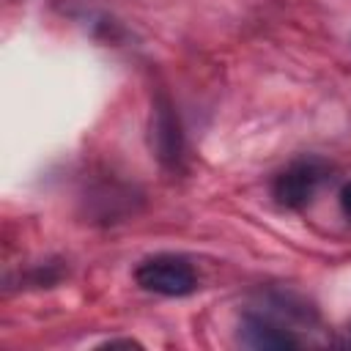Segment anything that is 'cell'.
I'll return each mask as SVG.
<instances>
[{"label": "cell", "instance_id": "cell-1", "mask_svg": "<svg viewBox=\"0 0 351 351\" xmlns=\"http://www.w3.org/2000/svg\"><path fill=\"white\" fill-rule=\"evenodd\" d=\"M134 280L143 291L159 293V296H189L197 288V271L195 266L176 252H159L134 269Z\"/></svg>", "mask_w": 351, "mask_h": 351}, {"label": "cell", "instance_id": "cell-2", "mask_svg": "<svg viewBox=\"0 0 351 351\" xmlns=\"http://www.w3.org/2000/svg\"><path fill=\"white\" fill-rule=\"evenodd\" d=\"M324 176H326V167L318 159H296V162H291L274 178L277 203L285 206V208H304L313 200L315 189L321 186Z\"/></svg>", "mask_w": 351, "mask_h": 351}, {"label": "cell", "instance_id": "cell-3", "mask_svg": "<svg viewBox=\"0 0 351 351\" xmlns=\"http://www.w3.org/2000/svg\"><path fill=\"white\" fill-rule=\"evenodd\" d=\"M244 343L252 348H296L299 340L263 315H247L241 324Z\"/></svg>", "mask_w": 351, "mask_h": 351}, {"label": "cell", "instance_id": "cell-4", "mask_svg": "<svg viewBox=\"0 0 351 351\" xmlns=\"http://www.w3.org/2000/svg\"><path fill=\"white\" fill-rule=\"evenodd\" d=\"M154 137H156V148L159 156L170 165H176L181 159V132L176 123V115L170 112V104H159L156 107V121H154Z\"/></svg>", "mask_w": 351, "mask_h": 351}, {"label": "cell", "instance_id": "cell-5", "mask_svg": "<svg viewBox=\"0 0 351 351\" xmlns=\"http://www.w3.org/2000/svg\"><path fill=\"white\" fill-rule=\"evenodd\" d=\"M340 208H343V214L351 219V181H346L343 189H340Z\"/></svg>", "mask_w": 351, "mask_h": 351}]
</instances>
